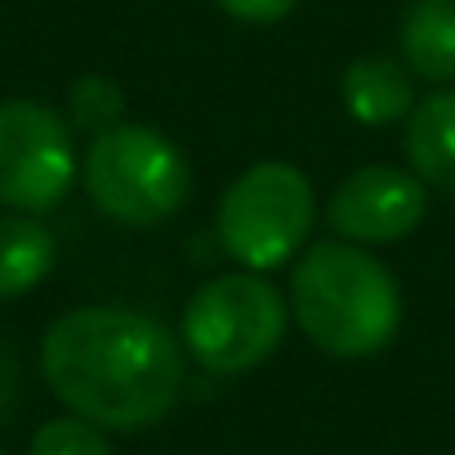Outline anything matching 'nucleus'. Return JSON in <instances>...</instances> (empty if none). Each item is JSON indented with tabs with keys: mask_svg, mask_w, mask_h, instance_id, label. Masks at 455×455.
I'll use <instances>...</instances> for the list:
<instances>
[{
	"mask_svg": "<svg viewBox=\"0 0 455 455\" xmlns=\"http://www.w3.org/2000/svg\"><path fill=\"white\" fill-rule=\"evenodd\" d=\"M41 366L59 402L99 428L156 424L183 384L174 339L130 308H76L50 326Z\"/></svg>",
	"mask_w": 455,
	"mask_h": 455,
	"instance_id": "nucleus-1",
	"label": "nucleus"
},
{
	"mask_svg": "<svg viewBox=\"0 0 455 455\" xmlns=\"http://www.w3.org/2000/svg\"><path fill=\"white\" fill-rule=\"evenodd\" d=\"M291 304L304 335L331 357H371L402 322L393 273L366 251H348L339 242H322L299 259Z\"/></svg>",
	"mask_w": 455,
	"mask_h": 455,
	"instance_id": "nucleus-2",
	"label": "nucleus"
},
{
	"mask_svg": "<svg viewBox=\"0 0 455 455\" xmlns=\"http://www.w3.org/2000/svg\"><path fill=\"white\" fill-rule=\"evenodd\" d=\"M188 183L192 174L179 148L148 125H112L90 143L85 192L116 223L130 228L161 223L183 205Z\"/></svg>",
	"mask_w": 455,
	"mask_h": 455,
	"instance_id": "nucleus-3",
	"label": "nucleus"
},
{
	"mask_svg": "<svg viewBox=\"0 0 455 455\" xmlns=\"http://www.w3.org/2000/svg\"><path fill=\"white\" fill-rule=\"evenodd\" d=\"M313 228V188L286 161L246 170L219 201V242L246 268L286 264Z\"/></svg>",
	"mask_w": 455,
	"mask_h": 455,
	"instance_id": "nucleus-4",
	"label": "nucleus"
},
{
	"mask_svg": "<svg viewBox=\"0 0 455 455\" xmlns=\"http://www.w3.org/2000/svg\"><path fill=\"white\" fill-rule=\"evenodd\" d=\"M286 335V304L264 277L237 273L201 286L183 313V339L205 371L237 375L259 366Z\"/></svg>",
	"mask_w": 455,
	"mask_h": 455,
	"instance_id": "nucleus-5",
	"label": "nucleus"
},
{
	"mask_svg": "<svg viewBox=\"0 0 455 455\" xmlns=\"http://www.w3.org/2000/svg\"><path fill=\"white\" fill-rule=\"evenodd\" d=\"M76 179V152L68 125L32 99L0 103V201L41 214L68 196Z\"/></svg>",
	"mask_w": 455,
	"mask_h": 455,
	"instance_id": "nucleus-6",
	"label": "nucleus"
},
{
	"mask_svg": "<svg viewBox=\"0 0 455 455\" xmlns=\"http://www.w3.org/2000/svg\"><path fill=\"white\" fill-rule=\"evenodd\" d=\"M424 219V188L393 165L357 170L331 201V228L353 242H397Z\"/></svg>",
	"mask_w": 455,
	"mask_h": 455,
	"instance_id": "nucleus-7",
	"label": "nucleus"
},
{
	"mask_svg": "<svg viewBox=\"0 0 455 455\" xmlns=\"http://www.w3.org/2000/svg\"><path fill=\"white\" fill-rule=\"evenodd\" d=\"M344 108L362 125H388L402 121L415 108V85L411 72L397 68L393 59H357L344 72Z\"/></svg>",
	"mask_w": 455,
	"mask_h": 455,
	"instance_id": "nucleus-8",
	"label": "nucleus"
},
{
	"mask_svg": "<svg viewBox=\"0 0 455 455\" xmlns=\"http://www.w3.org/2000/svg\"><path fill=\"white\" fill-rule=\"evenodd\" d=\"M406 156L424 183L455 192V90H442L411 112Z\"/></svg>",
	"mask_w": 455,
	"mask_h": 455,
	"instance_id": "nucleus-9",
	"label": "nucleus"
},
{
	"mask_svg": "<svg viewBox=\"0 0 455 455\" xmlns=\"http://www.w3.org/2000/svg\"><path fill=\"white\" fill-rule=\"evenodd\" d=\"M406 68L424 81H455V0H415L402 19Z\"/></svg>",
	"mask_w": 455,
	"mask_h": 455,
	"instance_id": "nucleus-10",
	"label": "nucleus"
},
{
	"mask_svg": "<svg viewBox=\"0 0 455 455\" xmlns=\"http://www.w3.org/2000/svg\"><path fill=\"white\" fill-rule=\"evenodd\" d=\"M54 268V237L36 219H0V299L28 295Z\"/></svg>",
	"mask_w": 455,
	"mask_h": 455,
	"instance_id": "nucleus-11",
	"label": "nucleus"
},
{
	"mask_svg": "<svg viewBox=\"0 0 455 455\" xmlns=\"http://www.w3.org/2000/svg\"><path fill=\"white\" fill-rule=\"evenodd\" d=\"M121 108H125V94H121V85L108 81V76H85V81L72 85V112H76V121H81L85 130H94V134L112 130L116 116H121Z\"/></svg>",
	"mask_w": 455,
	"mask_h": 455,
	"instance_id": "nucleus-12",
	"label": "nucleus"
},
{
	"mask_svg": "<svg viewBox=\"0 0 455 455\" xmlns=\"http://www.w3.org/2000/svg\"><path fill=\"white\" fill-rule=\"evenodd\" d=\"M32 455H112L90 419H50L32 437Z\"/></svg>",
	"mask_w": 455,
	"mask_h": 455,
	"instance_id": "nucleus-13",
	"label": "nucleus"
},
{
	"mask_svg": "<svg viewBox=\"0 0 455 455\" xmlns=\"http://www.w3.org/2000/svg\"><path fill=\"white\" fill-rule=\"evenodd\" d=\"M219 5L242 23H277L295 10V0H219Z\"/></svg>",
	"mask_w": 455,
	"mask_h": 455,
	"instance_id": "nucleus-14",
	"label": "nucleus"
},
{
	"mask_svg": "<svg viewBox=\"0 0 455 455\" xmlns=\"http://www.w3.org/2000/svg\"><path fill=\"white\" fill-rule=\"evenodd\" d=\"M14 388H19V371H14L10 353L0 348V415L10 411V402H14Z\"/></svg>",
	"mask_w": 455,
	"mask_h": 455,
	"instance_id": "nucleus-15",
	"label": "nucleus"
}]
</instances>
